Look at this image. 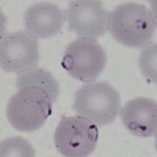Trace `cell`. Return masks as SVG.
I'll list each match as a JSON object with an SVG mask.
<instances>
[{"label":"cell","mask_w":157,"mask_h":157,"mask_svg":"<svg viewBox=\"0 0 157 157\" xmlns=\"http://www.w3.org/2000/svg\"><path fill=\"white\" fill-rule=\"evenodd\" d=\"M32 146L24 139L14 137L1 142V156H34Z\"/></svg>","instance_id":"8fae6325"},{"label":"cell","mask_w":157,"mask_h":157,"mask_svg":"<svg viewBox=\"0 0 157 157\" xmlns=\"http://www.w3.org/2000/svg\"><path fill=\"white\" fill-rule=\"evenodd\" d=\"M52 101L49 94L38 87H25L11 96L6 107V116L14 128L33 132L44 126L52 115Z\"/></svg>","instance_id":"7a4b0ae2"},{"label":"cell","mask_w":157,"mask_h":157,"mask_svg":"<svg viewBox=\"0 0 157 157\" xmlns=\"http://www.w3.org/2000/svg\"><path fill=\"white\" fill-rule=\"evenodd\" d=\"M121 96L107 82L85 84L74 94L73 109L97 126L113 123L121 112Z\"/></svg>","instance_id":"3957f363"},{"label":"cell","mask_w":157,"mask_h":157,"mask_svg":"<svg viewBox=\"0 0 157 157\" xmlns=\"http://www.w3.org/2000/svg\"><path fill=\"white\" fill-rule=\"evenodd\" d=\"M107 55L94 39L80 37L67 46L61 66L68 74L82 82H93L103 72Z\"/></svg>","instance_id":"277c9868"},{"label":"cell","mask_w":157,"mask_h":157,"mask_svg":"<svg viewBox=\"0 0 157 157\" xmlns=\"http://www.w3.org/2000/svg\"><path fill=\"white\" fill-rule=\"evenodd\" d=\"M109 12L98 0H73L65 11L68 29L79 37L95 39L107 32Z\"/></svg>","instance_id":"52a82bcc"},{"label":"cell","mask_w":157,"mask_h":157,"mask_svg":"<svg viewBox=\"0 0 157 157\" xmlns=\"http://www.w3.org/2000/svg\"><path fill=\"white\" fill-rule=\"evenodd\" d=\"M156 28V18L147 7L135 2L118 6L107 18V31L121 44L131 48L148 45Z\"/></svg>","instance_id":"6da1fadb"},{"label":"cell","mask_w":157,"mask_h":157,"mask_svg":"<svg viewBox=\"0 0 157 157\" xmlns=\"http://www.w3.org/2000/svg\"><path fill=\"white\" fill-rule=\"evenodd\" d=\"M39 62V42L27 33H9L1 40L0 65L4 71L21 74L37 68Z\"/></svg>","instance_id":"8992f818"},{"label":"cell","mask_w":157,"mask_h":157,"mask_svg":"<svg viewBox=\"0 0 157 157\" xmlns=\"http://www.w3.org/2000/svg\"><path fill=\"white\" fill-rule=\"evenodd\" d=\"M124 127L130 134L140 138L156 135L157 103L145 97H137L125 104L120 112Z\"/></svg>","instance_id":"ba28073f"},{"label":"cell","mask_w":157,"mask_h":157,"mask_svg":"<svg viewBox=\"0 0 157 157\" xmlns=\"http://www.w3.org/2000/svg\"><path fill=\"white\" fill-rule=\"evenodd\" d=\"M66 20L65 12L49 2L34 4L24 15L26 33L35 39H48L56 35Z\"/></svg>","instance_id":"9c48e42d"},{"label":"cell","mask_w":157,"mask_h":157,"mask_svg":"<svg viewBox=\"0 0 157 157\" xmlns=\"http://www.w3.org/2000/svg\"><path fill=\"white\" fill-rule=\"evenodd\" d=\"M38 87L45 91L51 97L52 103H55L59 95V86L52 74L41 68H34L25 73L18 74L16 81L17 90L25 87Z\"/></svg>","instance_id":"30bf717a"},{"label":"cell","mask_w":157,"mask_h":157,"mask_svg":"<svg viewBox=\"0 0 157 157\" xmlns=\"http://www.w3.org/2000/svg\"><path fill=\"white\" fill-rule=\"evenodd\" d=\"M98 139V127L80 115L63 118L54 132L57 150L67 157L88 156L96 148Z\"/></svg>","instance_id":"5b68a950"}]
</instances>
